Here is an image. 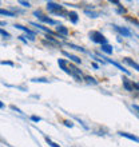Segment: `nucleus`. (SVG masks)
Returning a JSON list of instances; mask_svg holds the SVG:
<instances>
[{"label":"nucleus","mask_w":139,"mask_h":147,"mask_svg":"<svg viewBox=\"0 0 139 147\" xmlns=\"http://www.w3.org/2000/svg\"><path fill=\"white\" fill-rule=\"evenodd\" d=\"M47 9H48V12H51V13H62V15L68 16V13L64 12V9H63V5L56 4V3H54V1H48V3H47Z\"/></svg>","instance_id":"1"},{"label":"nucleus","mask_w":139,"mask_h":147,"mask_svg":"<svg viewBox=\"0 0 139 147\" xmlns=\"http://www.w3.org/2000/svg\"><path fill=\"white\" fill-rule=\"evenodd\" d=\"M34 15L38 18L39 20H42L43 23H48V24H51V26H54V24H58V22L56 20H54V19H51V18H47L46 15H43L40 11H35L34 12Z\"/></svg>","instance_id":"3"},{"label":"nucleus","mask_w":139,"mask_h":147,"mask_svg":"<svg viewBox=\"0 0 139 147\" xmlns=\"http://www.w3.org/2000/svg\"><path fill=\"white\" fill-rule=\"evenodd\" d=\"M127 20H128V22H131V23H134V24H135V26H136V27H139V23H138V22H136L135 19H131V18H127Z\"/></svg>","instance_id":"20"},{"label":"nucleus","mask_w":139,"mask_h":147,"mask_svg":"<svg viewBox=\"0 0 139 147\" xmlns=\"http://www.w3.org/2000/svg\"><path fill=\"white\" fill-rule=\"evenodd\" d=\"M31 119L34 120V122H40V120H42L40 118H39V116H36V115H32V116H31Z\"/></svg>","instance_id":"22"},{"label":"nucleus","mask_w":139,"mask_h":147,"mask_svg":"<svg viewBox=\"0 0 139 147\" xmlns=\"http://www.w3.org/2000/svg\"><path fill=\"white\" fill-rule=\"evenodd\" d=\"M19 3L20 4H22V5H23V7H30V5H31V4H30V3H28V1H22V0H20V1H19Z\"/></svg>","instance_id":"21"},{"label":"nucleus","mask_w":139,"mask_h":147,"mask_svg":"<svg viewBox=\"0 0 139 147\" xmlns=\"http://www.w3.org/2000/svg\"><path fill=\"white\" fill-rule=\"evenodd\" d=\"M90 39L92 40L94 43H99V44H107V39L104 38L103 34H101V32H98V31H92V32H90Z\"/></svg>","instance_id":"2"},{"label":"nucleus","mask_w":139,"mask_h":147,"mask_svg":"<svg viewBox=\"0 0 139 147\" xmlns=\"http://www.w3.org/2000/svg\"><path fill=\"white\" fill-rule=\"evenodd\" d=\"M119 135L124 136V138H128V139L134 140V142H139V138L135 135H131V134H127V132H119Z\"/></svg>","instance_id":"10"},{"label":"nucleus","mask_w":139,"mask_h":147,"mask_svg":"<svg viewBox=\"0 0 139 147\" xmlns=\"http://www.w3.org/2000/svg\"><path fill=\"white\" fill-rule=\"evenodd\" d=\"M123 87L127 90V91H132V84L127 78H123Z\"/></svg>","instance_id":"11"},{"label":"nucleus","mask_w":139,"mask_h":147,"mask_svg":"<svg viewBox=\"0 0 139 147\" xmlns=\"http://www.w3.org/2000/svg\"><path fill=\"white\" fill-rule=\"evenodd\" d=\"M114 28H115V31H118L120 35H123V36H130V35H131V31H130V30H127V28H124V27L114 26Z\"/></svg>","instance_id":"5"},{"label":"nucleus","mask_w":139,"mask_h":147,"mask_svg":"<svg viewBox=\"0 0 139 147\" xmlns=\"http://www.w3.org/2000/svg\"><path fill=\"white\" fill-rule=\"evenodd\" d=\"M1 64H8V66H13V63H11V62H1Z\"/></svg>","instance_id":"26"},{"label":"nucleus","mask_w":139,"mask_h":147,"mask_svg":"<svg viewBox=\"0 0 139 147\" xmlns=\"http://www.w3.org/2000/svg\"><path fill=\"white\" fill-rule=\"evenodd\" d=\"M56 31H58L59 36H67L68 35V30H67L64 26H58V28H56Z\"/></svg>","instance_id":"8"},{"label":"nucleus","mask_w":139,"mask_h":147,"mask_svg":"<svg viewBox=\"0 0 139 147\" xmlns=\"http://www.w3.org/2000/svg\"><path fill=\"white\" fill-rule=\"evenodd\" d=\"M84 79L88 82V83H92V84H98V80H95V79H94V78H91V76H84Z\"/></svg>","instance_id":"17"},{"label":"nucleus","mask_w":139,"mask_h":147,"mask_svg":"<svg viewBox=\"0 0 139 147\" xmlns=\"http://www.w3.org/2000/svg\"><path fill=\"white\" fill-rule=\"evenodd\" d=\"M46 142H47L48 144H50V146H52V147H60L58 143H55V142H52V140H51L50 138H48V136H46Z\"/></svg>","instance_id":"16"},{"label":"nucleus","mask_w":139,"mask_h":147,"mask_svg":"<svg viewBox=\"0 0 139 147\" xmlns=\"http://www.w3.org/2000/svg\"><path fill=\"white\" fill-rule=\"evenodd\" d=\"M0 26H5V22H1V20H0Z\"/></svg>","instance_id":"28"},{"label":"nucleus","mask_w":139,"mask_h":147,"mask_svg":"<svg viewBox=\"0 0 139 147\" xmlns=\"http://www.w3.org/2000/svg\"><path fill=\"white\" fill-rule=\"evenodd\" d=\"M101 48H102V51H104V52H106V54H108V55L112 54V47L110 46V44H103Z\"/></svg>","instance_id":"12"},{"label":"nucleus","mask_w":139,"mask_h":147,"mask_svg":"<svg viewBox=\"0 0 139 147\" xmlns=\"http://www.w3.org/2000/svg\"><path fill=\"white\" fill-rule=\"evenodd\" d=\"M123 60H124V63H127L128 66L134 67L135 70H138V71H139V64H138V63H135V62H134V60H131V59H130V58H124Z\"/></svg>","instance_id":"9"},{"label":"nucleus","mask_w":139,"mask_h":147,"mask_svg":"<svg viewBox=\"0 0 139 147\" xmlns=\"http://www.w3.org/2000/svg\"><path fill=\"white\" fill-rule=\"evenodd\" d=\"M63 55H64V56H67L70 60H72L74 63H76V64H80V63H82L80 58H78V56H75V55L70 54V52H67V51H63Z\"/></svg>","instance_id":"6"},{"label":"nucleus","mask_w":139,"mask_h":147,"mask_svg":"<svg viewBox=\"0 0 139 147\" xmlns=\"http://www.w3.org/2000/svg\"><path fill=\"white\" fill-rule=\"evenodd\" d=\"M102 59H106V62H108V63H111L112 66H115L116 68H119L120 71H123V72H126L127 75H130V72H128V70H126L123 66H120L119 63H116V62H112V60H110V59H107V58H102Z\"/></svg>","instance_id":"7"},{"label":"nucleus","mask_w":139,"mask_h":147,"mask_svg":"<svg viewBox=\"0 0 139 147\" xmlns=\"http://www.w3.org/2000/svg\"><path fill=\"white\" fill-rule=\"evenodd\" d=\"M118 13H126V8H122L119 5V8H118Z\"/></svg>","instance_id":"23"},{"label":"nucleus","mask_w":139,"mask_h":147,"mask_svg":"<svg viewBox=\"0 0 139 147\" xmlns=\"http://www.w3.org/2000/svg\"><path fill=\"white\" fill-rule=\"evenodd\" d=\"M32 82H43V83H47L48 79H46V78H35V79H32Z\"/></svg>","instance_id":"18"},{"label":"nucleus","mask_w":139,"mask_h":147,"mask_svg":"<svg viewBox=\"0 0 139 147\" xmlns=\"http://www.w3.org/2000/svg\"><path fill=\"white\" fill-rule=\"evenodd\" d=\"M64 123H66V126H68V127H72V126H74V124H72V122H71V120H66Z\"/></svg>","instance_id":"24"},{"label":"nucleus","mask_w":139,"mask_h":147,"mask_svg":"<svg viewBox=\"0 0 139 147\" xmlns=\"http://www.w3.org/2000/svg\"><path fill=\"white\" fill-rule=\"evenodd\" d=\"M15 27L16 28H19V30H23L26 34H28V36H30V39L31 40H34L35 39V32L34 31H31L30 28H27V27H23V26H20V24H15Z\"/></svg>","instance_id":"4"},{"label":"nucleus","mask_w":139,"mask_h":147,"mask_svg":"<svg viewBox=\"0 0 139 147\" xmlns=\"http://www.w3.org/2000/svg\"><path fill=\"white\" fill-rule=\"evenodd\" d=\"M0 15H5V16H15L13 12L7 11V9H0Z\"/></svg>","instance_id":"15"},{"label":"nucleus","mask_w":139,"mask_h":147,"mask_svg":"<svg viewBox=\"0 0 139 147\" xmlns=\"http://www.w3.org/2000/svg\"><path fill=\"white\" fill-rule=\"evenodd\" d=\"M68 47H71V48H74V50H76V51H80V52H86V50L84 48H82V47H79V46H74V44H67Z\"/></svg>","instance_id":"14"},{"label":"nucleus","mask_w":139,"mask_h":147,"mask_svg":"<svg viewBox=\"0 0 139 147\" xmlns=\"http://www.w3.org/2000/svg\"><path fill=\"white\" fill-rule=\"evenodd\" d=\"M132 109L135 110V111L138 112V115H139V106L138 105H132Z\"/></svg>","instance_id":"25"},{"label":"nucleus","mask_w":139,"mask_h":147,"mask_svg":"<svg viewBox=\"0 0 139 147\" xmlns=\"http://www.w3.org/2000/svg\"><path fill=\"white\" fill-rule=\"evenodd\" d=\"M0 35L5 36V38H9V34H8L7 31H4V30H1V28H0Z\"/></svg>","instance_id":"19"},{"label":"nucleus","mask_w":139,"mask_h":147,"mask_svg":"<svg viewBox=\"0 0 139 147\" xmlns=\"http://www.w3.org/2000/svg\"><path fill=\"white\" fill-rule=\"evenodd\" d=\"M3 107H4V103L3 102H0V109H3Z\"/></svg>","instance_id":"27"},{"label":"nucleus","mask_w":139,"mask_h":147,"mask_svg":"<svg viewBox=\"0 0 139 147\" xmlns=\"http://www.w3.org/2000/svg\"><path fill=\"white\" fill-rule=\"evenodd\" d=\"M68 16H70V20H71L72 23H76L78 22V13L76 12H74V11L68 12Z\"/></svg>","instance_id":"13"}]
</instances>
